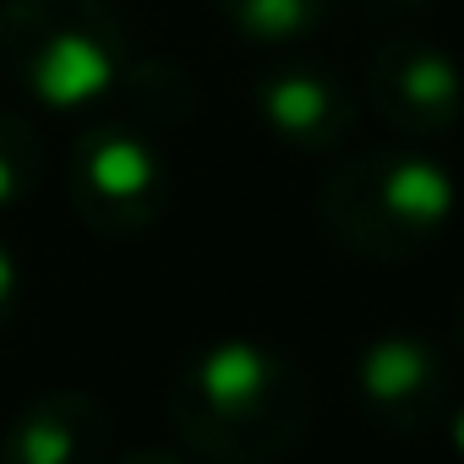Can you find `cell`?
Returning <instances> with one entry per match:
<instances>
[{
  "instance_id": "cell-7",
  "label": "cell",
  "mask_w": 464,
  "mask_h": 464,
  "mask_svg": "<svg viewBox=\"0 0 464 464\" xmlns=\"http://www.w3.org/2000/svg\"><path fill=\"white\" fill-rule=\"evenodd\" d=\"M252 104H257V121L295 153H339L361 121L344 77L317 61L268 66L252 82Z\"/></svg>"
},
{
  "instance_id": "cell-13",
  "label": "cell",
  "mask_w": 464,
  "mask_h": 464,
  "mask_svg": "<svg viewBox=\"0 0 464 464\" xmlns=\"http://www.w3.org/2000/svg\"><path fill=\"white\" fill-rule=\"evenodd\" d=\"M382 6H393V12H415V6H431V0H382Z\"/></svg>"
},
{
  "instance_id": "cell-9",
  "label": "cell",
  "mask_w": 464,
  "mask_h": 464,
  "mask_svg": "<svg viewBox=\"0 0 464 464\" xmlns=\"http://www.w3.org/2000/svg\"><path fill=\"white\" fill-rule=\"evenodd\" d=\"M110 99H121L126 115L142 121L148 131H169V126H186L197 115V82L175 61H131L126 55Z\"/></svg>"
},
{
  "instance_id": "cell-3",
  "label": "cell",
  "mask_w": 464,
  "mask_h": 464,
  "mask_svg": "<svg viewBox=\"0 0 464 464\" xmlns=\"http://www.w3.org/2000/svg\"><path fill=\"white\" fill-rule=\"evenodd\" d=\"M126 55V28L104 0H0V66L55 115L99 110Z\"/></svg>"
},
{
  "instance_id": "cell-8",
  "label": "cell",
  "mask_w": 464,
  "mask_h": 464,
  "mask_svg": "<svg viewBox=\"0 0 464 464\" xmlns=\"http://www.w3.org/2000/svg\"><path fill=\"white\" fill-rule=\"evenodd\" d=\"M115 448V415L88 388H50L23 404L0 437L6 464H99Z\"/></svg>"
},
{
  "instance_id": "cell-1",
  "label": "cell",
  "mask_w": 464,
  "mask_h": 464,
  "mask_svg": "<svg viewBox=\"0 0 464 464\" xmlns=\"http://www.w3.org/2000/svg\"><path fill=\"white\" fill-rule=\"evenodd\" d=\"M164 410L186 459L274 464L306 442L317 399L285 350L263 339H213L180 361Z\"/></svg>"
},
{
  "instance_id": "cell-12",
  "label": "cell",
  "mask_w": 464,
  "mask_h": 464,
  "mask_svg": "<svg viewBox=\"0 0 464 464\" xmlns=\"http://www.w3.org/2000/svg\"><path fill=\"white\" fill-rule=\"evenodd\" d=\"M23 312V263L0 246V334H6Z\"/></svg>"
},
{
  "instance_id": "cell-4",
  "label": "cell",
  "mask_w": 464,
  "mask_h": 464,
  "mask_svg": "<svg viewBox=\"0 0 464 464\" xmlns=\"http://www.w3.org/2000/svg\"><path fill=\"white\" fill-rule=\"evenodd\" d=\"M72 213L99 241H137L169 208V164L159 131L131 115H93L66 159Z\"/></svg>"
},
{
  "instance_id": "cell-2",
  "label": "cell",
  "mask_w": 464,
  "mask_h": 464,
  "mask_svg": "<svg viewBox=\"0 0 464 464\" xmlns=\"http://www.w3.org/2000/svg\"><path fill=\"white\" fill-rule=\"evenodd\" d=\"M453 213V175L420 148H366L339 159L317 186L323 236L377 268L426 257Z\"/></svg>"
},
{
  "instance_id": "cell-11",
  "label": "cell",
  "mask_w": 464,
  "mask_h": 464,
  "mask_svg": "<svg viewBox=\"0 0 464 464\" xmlns=\"http://www.w3.org/2000/svg\"><path fill=\"white\" fill-rule=\"evenodd\" d=\"M39 175H44V137L34 131L28 115L0 110V213L28 202Z\"/></svg>"
},
{
  "instance_id": "cell-6",
  "label": "cell",
  "mask_w": 464,
  "mask_h": 464,
  "mask_svg": "<svg viewBox=\"0 0 464 464\" xmlns=\"http://www.w3.org/2000/svg\"><path fill=\"white\" fill-rule=\"evenodd\" d=\"M366 88L377 115L399 131V137H448L459 121V77L453 61L420 39V34H393L372 50L366 66Z\"/></svg>"
},
{
  "instance_id": "cell-10",
  "label": "cell",
  "mask_w": 464,
  "mask_h": 464,
  "mask_svg": "<svg viewBox=\"0 0 464 464\" xmlns=\"http://www.w3.org/2000/svg\"><path fill=\"white\" fill-rule=\"evenodd\" d=\"M218 12L252 44H295L328 23L334 0H218Z\"/></svg>"
},
{
  "instance_id": "cell-5",
  "label": "cell",
  "mask_w": 464,
  "mask_h": 464,
  "mask_svg": "<svg viewBox=\"0 0 464 464\" xmlns=\"http://www.w3.org/2000/svg\"><path fill=\"white\" fill-rule=\"evenodd\" d=\"M355 399L388 437H420L448 415V366L415 328L377 334L355 361Z\"/></svg>"
}]
</instances>
